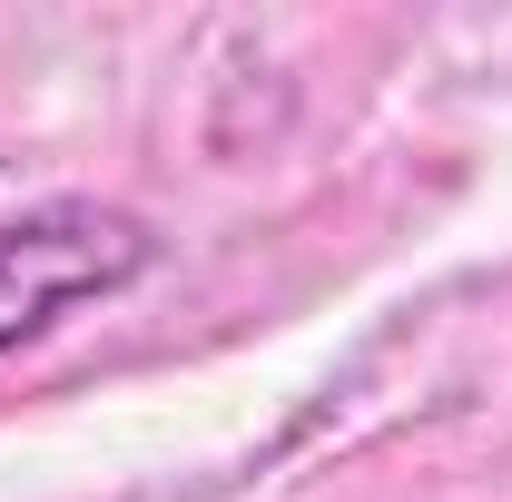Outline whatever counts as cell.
Instances as JSON below:
<instances>
[{
	"mask_svg": "<svg viewBox=\"0 0 512 502\" xmlns=\"http://www.w3.org/2000/svg\"><path fill=\"white\" fill-rule=\"evenodd\" d=\"M158 266V227L109 197H40L0 217V355L40 345L60 315L109 306Z\"/></svg>",
	"mask_w": 512,
	"mask_h": 502,
	"instance_id": "cell-1",
	"label": "cell"
}]
</instances>
